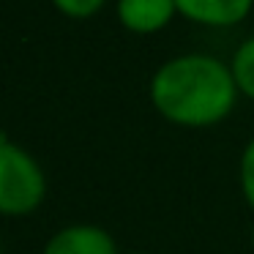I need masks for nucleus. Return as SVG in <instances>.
I'll use <instances>...</instances> for the list:
<instances>
[{
    "label": "nucleus",
    "instance_id": "obj_7",
    "mask_svg": "<svg viewBox=\"0 0 254 254\" xmlns=\"http://www.w3.org/2000/svg\"><path fill=\"white\" fill-rule=\"evenodd\" d=\"M241 191H243V199L249 202V208L254 210V139L243 148V156H241Z\"/></svg>",
    "mask_w": 254,
    "mask_h": 254
},
{
    "label": "nucleus",
    "instance_id": "obj_3",
    "mask_svg": "<svg viewBox=\"0 0 254 254\" xmlns=\"http://www.w3.org/2000/svg\"><path fill=\"white\" fill-rule=\"evenodd\" d=\"M41 254H118V243L99 224H68L44 243Z\"/></svg>",
    "mask_w": 254,
    "mask_h": 254
},
{
    "label": "nucleus",
    "instance_id": "obj_5",
    "mask_svg": "<svg viewBox=\"0 0 254 254\" xmlns=\"http://www.w3.org/2000/svg\"><path fill=\"white\" fill-rule=\"evenodd\" d=\"M175 6L194 22L235 25L252 8V0H175Z\"/></svg>",
    "mask_w": 254,
    "mask_h": 254
},
{
    "label": "nucleus",
    "instance_id": "obj_2",
    "mask_svg": "<svg viewBox=\"0 0 254 254\" xmlns=\"http://www.w3.org/2000/svg\"><path fill=\"white\" fill-rule=\"evenodd\" d=\"M47 197V175L25 148L0 134V216H28Z\"/></svg>",
    "mask_w": 254,
    "mask_h": 254
},
{
    "label": "nucleus",
    "instance_id": "obj_4",
    "mask_svg": "<svg viewBox=\"0 0 254 254\" xmlns=\"http://www.w3.org/2000/svg\"><path fill=\"white\" fill-rule=\"evenodd\" d=\"M175 0H121L118 17L128 30L137 33H153L170 22L175 11Z\"/></svg>",
    "mask_w": 254,
    "mask_h": 254
},
{
    "label": "nucleus",
    "instance_id": "obj_10",
    "mask_svg": "<svg viewBox=\"0 0 254 254\" xmlns=\"http://www.w3.org/2000/svg\"><path fill=\"white\" fill-rule=\"evenodd\" d=\"M0 254H3V252H0Z\"/></svg>",
    "mask_w": 254,
    "mask_h": 254
},
{
    "label": "nucleus",
    "instance_id": "obj_8",
    "mask_svg": "<svg viewBox=\"0 0 254 254\" xmlns=\"http://www.w3.org/2000/svg\"><path fill=\"white\" fill-rule=\"evenodd\" d=\"M104 0H55V6L68 17H90Z\"/></svg>",
    "mask_w": 254,
    "mask_h": 254
},
{
    "label": "nucleus",
    "instance_id": "obj_1",
    "mask_svg": "<svg viewBox=\"0 0 254 254\" xmlns=\"http://www.w3.org/2000/svg\"><path fill=\"white\" fill-rule=\"evenodd\" d=\"M232 68L210 55H183L164 63L150 82V101L170 123L202 128L224 121L235 107Z\"/></svg>",
    "mask_w": 254,
    "mask_h": 254
},
{
    "label": "nucleus",
    "instance_id": "obj_9",
    "mask_svg": "<svg viewBox=\"0 0 254 254\" xmlns=\"http://www.w3.org/2000/svg\"><path fill=\"white\" fill-rule=\"evenodd\" d=\"M249 238H252V246H254V224H252V230H249Z\"/></svg>",
    "mask_w": 254,
    "mask_h": 254
},
{
    "label": "nucleus",
    "instance_id": "obj_6",
    "mask_svg": "<svg viewBox=\"0 0 254 254\" xmlns=\"http://www.w3.org/2000/svg\"><path fill=\"white\" fill-rule=\"evenodd\" d=\"M232 77L241 93L254 99V39L238 47L235 58H232Z\"/></svg>",
    "mask_w": 254,
    "mask_h": 254
}]
</instances>
